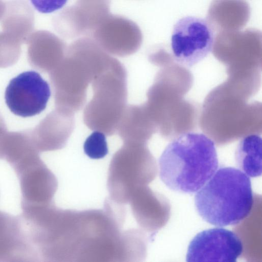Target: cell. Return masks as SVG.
Listing matches in <instances>:
<instances>
[{
	"mask_svg": "<svg viewBox=\"0 0 262 262\" xmlns=\"http://www.w3.org/2000/svg\"><path fill=\"white\" fill-rule=\"evenodd\" d=\"M39 258L20 217L0 210V261H36Z\"/></svg>",
	"mask_w": 262,
	"mask_h": 262,
	"instance_id": "12",
	"label": "cell"
},
{
	"mask_svg": "<svg viewBox=\"0 0 262 262\" xmlns=\"http://www.w3.org/2000/svg\"><path fill=\"white\" fill-rule=\"evenodd\" d=\"M243 250L242 241L234 232L213 228L199 232L190 241L186 261L236 262Z\"/></svg>",
	"mask_w": 262,
	"mask_h": 262,
	"instance_id": "8",
	"label": "cell"
},
{
	"mask_svg": "<svg viewBox=\"0 0 262 262\" xmlns=\"http://www.w3.org/2000/svg\"><path fill=\"white\" fill-rule=\"evenodd\" d=\"M14 171L19 183L21 205L53 203L58 188L57 179L39 158L29 160Z\"/></svg>",
	"mask_w": 262,
	"mask_h": 262,
	"instance_id": "11",
	"label": "cell"
},
{
	"mask_svg": "<svg viewBox=\"0 0 262 262\" xmlns=\"http://www.w3.org/2000/svg\"><path fill=\"white\" fill-rule=\"evenodd\" d=\"M32 6L39 12L48 14L61 9L68 0H29Z\"/></svg>",
	"mask_w": 262,
	"mask_h": 262,
	"instance_id": "18",
	"label": "cell"
},
{
	"mask_svg": "<svg viewBox=\"0 0 262 262\" xmlns=\"http://www.w3.org/2000/svg\"><path fill=\"white\" fill-rule=\"evenodd\" d=\"M51 96L48 83L33 71L24 72L12 79L5 94L6 103L15 115L32 117L42 112Z\"/></svg>",
	"mask_w": 262,
	"mask_h": 262,
	"instance_id": "7",
	"label": "cell"
},
{
	"mask_svg": "<svg viewBox=\"0 0 262 262\" xmlns=\"http://www.w3.org/2000/svg\"><path fill=\"white\" fill-rule=\"evenodd\" d=\"M83 150L91 159H100L105 157L108 152L105 134L100 131L94 130L86 139L83 144Z\"/></svg>",
	"mask_w": 262,
	"mask_h": 262,
	"instance_id": "17",
	"label": "cell"
},
{
	"mask_svg": "<svg viewBox=\"0 0 262 262\" xmlns=\"http://www.w3.org/2000/svg\"><path fill=\"white\" fill-rule=\"evenodd\" d=\"M93 95L85 106L83 119L91 130L105 135L117 133L119 121L126 106L127 73L116 58L109 67L95 76L91 82Z\"/></svg>",
	"mask_w": 262,
	"mask_h": 262,
	"instance_id": "4",
	"label": "cell"
},
{
	"mask_svg": "<svg viewBox=\"0 0 262 262\" xmlns=\"http://www.w3.org/2000/svg\"><path fill=\"white\" fill-rule=\"evenodd\" d=\"M113 59L91 37H81L71 43L57 72L60 109L74 113L81 110L86 102L89 84Z\"/></svg>",
	"mask_w": 262,
	"mask_h": 262,
	"instance_id": "3",
	"label": "cell"
},
{
	"mask_svg": "<svg viewBox=\"0 0 262 262\" xmlns=\"http://www.w3.org/2000/svg\"><path fill=\"white\" fill-rule=\"evenodd\" d=\"M155 160L146 144L123 143L111 160L107 180L110 199L124 205L155 177Z\"/></svg>",
	"mask_w": 262,
	"mask_h": 262,
	"instance_id": "5",
	"label": "cell"
},
{
	"mask_svg": "<svg viewBox=\"0 0 262 262\" xmlns=\"http://www.w3.org/2000/svg\"><path fill=\"white\" fill-rule=\"evenodd\" d=\"M90 37L106 52L119 57L136 53L143 41L142 32L136 23L111 13L98 25Z\"/></svg>",
	"mask_w": 262,
	"mask_h": 262,
	"instance_id": "10",
	"label": "cell"
},
{
	"mask_svg": "<svg viewBox=\"0 0 262 262\" xmlns=\"http://www.w3.org/2000/svg\"><path fill=\"white\" fill-rule=\"evenodd\" d=\"M129 203L133 214L141 228L150 232L159 227L158 202L155 194L148 187L145 186L137 189Z\"/></svg>",
	"mask_w": 262,
	"mask_h": 262,
	"instance_id": "15",
	"label": "cell"
},
{
	"mask_svg": "<svg viewBox=\"0 0 262 262\" xmlns=\"http://www.w3.org/2000/svg\"><path fill=\"white\" fill-rule=\"evenodd\" d=\"M224 1L225 4L223 0H214L212 2L208 11V21L213 29L219 24L214 30H217L220 32L234 31L242 28L245 24L241 22V20L243 19L248 21V19L237 15L249 16V11L242 12V10L249 9V6L242 8V7L247 4L246 3L239 8H237L243 0H229V4L228 0Z\"/></svg>",
	"mask_w": 262,
	"mask_h": 262,
	"instance_id": "14",
	"label": "cell"
},
{
	"mask_svg": "<svg viewBox=\"0 0 262 262\" xmlns=\"http://www.w3.org/2000/svg\"><path fill=\"white\" fill-rule=\"evenodd\" d=\"M156 128L145 104L128 105L119 121L117 133L123 143L146 144Z\"/></svg>",
	"mask_w": 262,
	"mask_h": 262,
	"instance_id": "13",
	"label": "cell"
},
{
	"mask_svg": "<svg viewBox=\"0 0 262 262\" xmlns=\"http://www.w3.org/2000/svg\"><path fill=\"white\" fill-rule=\"evenodd\" d=\"M215 37L207 20L192 16L182 17L174 24L171 36L174 59L186 67L195 65L211 52Z\"/></svg>",
	"mask_w": 262,
	"mask_h": 262,
	"instance_id": "6",
	"label": "cell"
},
{
	"mask_svg": "<svg viewBox=\"0 0 262 262\" xmlns=\"http://www.w3.org/2000/svg\"><path fill=\"white\" fill-rule=\"evenodd\" d=\"M237 165L242 171L250 177L261 174V138L257 134L244 137L235 150Z\"/></svg>",
	"mask_w": 262,
	"mask_h": 262,
	"instance_id": "16",
	"label": "cell"
},
{
	"mask_svg": "<svg viewBox=\"0 0 262 262\" xmlns=\"http://www.w3.org/2000/svg\"><path fill=\"white\" fill-rule=\"evenodd\" d=\"M159 166L160 179L167 187L181 193H195L218 169L215 144L204 134L184 133L167 145Z\"/></svg>",
	"mask_w": 262,
	"mask_h": 262,
	"instance_id": "1",
	"label": "cell"
},
{
	"mask_svg": "<svg viewBox=\"0 0 262 262\" xmlns=\"http://www.w3.org/2000/svg\"><path fill=\"white\" fill-rule=\"evenodd\" d=\"M253 204L249 177L232 167L217 169L194 196L200 216L217 227L239 224L250 214Z\"/></svg>",
	"mask_w": 262,
	"mask_h": 262,
	"instance_id": "2",
	"label": "cell"
},
{
	"mask_svg": "<svg viewBox=\"0 0 262 262\" xmlns=\"http://www.w3.org/2000/svg\"><path fill=\"white\" fill-rule=\"evenodd\" d=\"M111 0H76L55 18L54 26L68 39L90 37L98 25L110 13Z\"/></svg>",
	"mask_w": 262,
	"mask_h": 262,
	"instance_id": "9",
	"label": "cell"
}]
</instances>
